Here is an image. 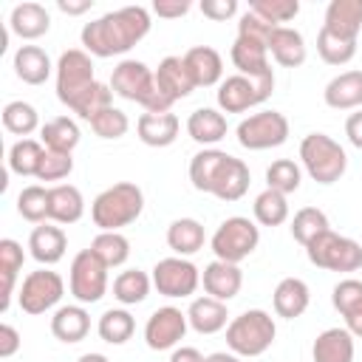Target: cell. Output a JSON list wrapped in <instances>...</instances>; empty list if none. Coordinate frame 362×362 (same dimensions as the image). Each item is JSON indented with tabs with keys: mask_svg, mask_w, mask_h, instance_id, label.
<instances>
[{
	"mask_svg": "<svg viewBox=\"0 0 362 362\" xmlns=\"http://www.w3.org/2000/svg\"><path fill=\"white\" fill-rule=\"evenodd\" d=\"M317 54L325 65H345L356 57V40H348V37H339L328 28H320L317 34Z\"/></svg>",
	"mask_w": 362,
	"mask_h": 362,
	"instance_id": "ab89813d",
	"label": "cell"
},
{
	"mask_svg": "<svg viewBox=\"0 0 362 362\" xmlns=\"http://www.w3.org/2000/svg\"><path fill=\"white\" fill-rule=\"evenodd\" d=\"M85 215V198L74 184L48 187V221L54 223H76Z\"/></svg>",
	"mask_w": 362,
	"mask_h": 362,
	"instance_id": "7402d4cb",
	"label": "cell"
},
{
	"mask_svg": "<svg viewBox=\"0 0 362 362\" xmlns=\"http://www.w3.org/2000/svg\"><path fill=\"white\" fill-rule=\"evenodd\" d=\"M170 362H206V356L192 345H181V348H173Z\"/></svg>",
	"mask_w": 362,
	"mask_h": 362,
	"instance_id": "9f6ffc18",
	"label": "cell"
},
{
	"mask_svg": "<svg viewBox=\"0 0 362 362\" xmlns=\"http://www.w3.org/2000/svg\"><path fill=\"white\" fill-rule=\"evenodd\" d=\"M8 28L20 37V40H40L42 34H48L51 28V14L45 11V6L40 3H17L11 8L8 17Z\"/></svg>",
	"mask_w": 362,
	"mask_h": 362,
	"instance_id": "484cf974",
	"label": "cell"
},
{
	"mask_svg": "<svg viewBox=\"0 0 362 362\" xmlns=\"http://www.w3.org/2000/svg\"><path fill=\"white\" fill-rule=\"evenodd\" d=\"M235 136H238V144L246 150H272V147L286 144L288 119L280 110H260V113L246 116L238 124Z\"/></svg>",
	"mask_w": 362,
	"mask_h": 362,
	"instance_id": "7c38bea8",
	"label": "cell"
},
{
	"mask_svg": "<svg viewBox=\"0 0 362 362\" xmlns=\"http://www.w3.org/2000/svg\"><path fill=\"white\" fill-rule=\"evenodd\" d=\"M300 161H303L305 173L322 187L337 184L348 170V156H345L342 144L337 139H331L328 133H308L300 141Z\"/></svg>",
	"mask_w": 362,
	"mask_h": 362,
	"instance_id": "8992f818",
	"label": "cell"
},
{
	"mask_svg": "<svg viewBox=\"0 0 362 362\" xmlns=\"http://www.w3.org/2000/svg\"><path fill=\"white\" fill-rule=\"evenodd\" d=\"M345 136L356 150H362V107L345 119Z\"/></svg>",
	"mask_w": 362,
	"mask_h": 362,
	"instance_id": "11a10c76",
	"label": "cell"
},
{
	"mask_svg": "<svg viewBox=\"0 0 362 362\" xmlns=\"http://www.w3.org/2000/svg\"><path fill=\"white\" fill-rule=\"evenodd\" d=\"M96 331L107 345H124L136 331V320H133V314L127 308H107L99 317Z\"/></svg>",
	"mask_w": 362,
	"mask_h": 362,
	"instance_id": "74e56055",
	"label": "cell"
},
{
	"mask_svg": "<svg viewBox=\"0 0 362 362\" xmlns=\"http://www.w3.org/2000/svg\"><path fill=\"white\" fill-rule=\"evenodd\" d=\"M144 209V192L133 181H119L107 189H102L90 204V221L99 226V232H119L122 226H130Z\"/></svg>",
	"mask_w": 362,
	"mask_h": 362,
	"instance_id": "277c9868",
	"label": "cell"
},
{
	"mask_svg": "<svg viewBox=\"0 0 362 362\" xmlns=\"http://www.w3.org/2000/svg\"><path fill=\"white\" fill-rule=\"evenodd\" d=\"M181 122L175 113H141L136 122V133L147 147H170L178 139Z\"/></svg>",
	"mask_w": 362,
	"mask_h": 362,
	"instance_id": "cb8c5ba5",
	"label": "cell"
},
{
	"mask_svg": "<svg viewBox=\"0 0 362 362\" xmlns=\"http://www.w3.org/2000/svg\"><path fill=\"white\" fill-rule=\"evenodd\" d=\"M300 181H303V170L291 158H277L266 167V187L274 189V192H283V195L297 192Z\"/></svg>",
	"mask_w": 362,
	"mask_h": 362,
	"instance_id": "ee69618b",
	"label": "cell"
},
{
	"mask_svg": "<svg viewBox=\"0 0 362 362\" xmlns=\"http://www.w3.org/2000/svg\"><path fill=\"white\" fill-rule=\"evenodd\" d=\"M88 331H90V314L82 305H59L51 317V334L65 345L82 342Z\"/></svg>",
	"mask_w": 362,
	"mask_h": 362,
	"instance_id": "f546056e",
	"label": "cell"
},
{
	"mask_svg": "<svg viewBox=\"0 0 362 362\" xmlns=\"http://www.w3.org/2000/svg\"><path fill=\"white\" fill-rule=\"evenodd\" d=\"M184 65L195 82V88H212L223 82V59L212 45H192L184 54Z\"/></svg>",
	"mask_w": 362,
	"mask_h": 362,
	"instance_id": "e0dca14e",
	"label": "cell"
},
{
	"mask_svg": "<svg viewBox=\"0 0 362 362\" xmlns=\"http://www.w3.org/2000/svg\"><path fill=\"white\" fill-rule=\"evenodd\" d=\"M65 294V280L51 272V269H37L31 274L23 277V286H20V294H17V303L25 314L37 317V314H45L51 311Z\"/></svg>",
	"mask_w": 362,
	"mask_h": 362,
	"instance_id": "4fadbf2b",
	"label": "cell"
},
{
	"mask_svg": "<svg viewBox=\"0 0 362 362\" xmlns=\"http://www.w3.org/2000/svg\"><path fill=\"white\" fill-rule=\"evenodd\" d=\"M311 303V291L305 286V280L300 277H283L272 294V305H274V314L283 317V320H297L305 314Z\"/></svg>",
	"mask_w": 362,
	"mask_h": 362,
	"instance_id": "44dd1931",
	"label": "cell"
},
{
	"mask_svg": "<svg viewBox=\"0 0 362 362\" xmlns=\"http://www.w3.org/2000/svg\"><path fill=\"white\" fill-rule=\"evenodd\" d=\"M3 127L14 136H31L37 127H40V113L34 105L23 102V99H14L3 107Z\"/></svg>",
	"mask_w": 362,
	"mask_h": 362,
	"instance_id": "7bdbcfd3",
	"label": "cell"
},
{
	"mask_svg": "<svg viewBox=\"0 0 362 362\" xmlns=\"http://www.w3.org/2000/svg\"><path fill=\"white\" fill-rule=\"evenodd\" d=\"M42 153H45L42 141H37V139H20L8 150V170L17 173V175H23V178H28V175L37 178Z\"/></svg>",
	"mask_w": 362,
	"mask_h": 362,
	"instance_id": "f35d334b",
	"label": "cell"
},
{
	"mask_svg": "<svg viewBox=\"0 0 362 362\" xmlns=\"http://www.w3.org/2000/svg\"><path fill=\"white\" fill-rule=\"evenodd\" d=\"M153 286L158 294L175 300V297H192L195 288L201 286V272L192 260L187 257H164L153 266Z\"/></svg>",
	"mask_w": 362,
	"mask_h": 362,
	"instance_id": "5bb4252c",
	"label": "cell"
},
{
	"mask_svg": "<svg viewBox=\"0 0 362 362\" xmlns=\"http://www.w3.org/2000/svg\"><path fill=\"white\" fill-rule=\"evenodd\" d=\"M252 212H255V221L260 226H280L288 221V201L283 192H274V189H263L255 204H252Z\"/></svg>",
	"mask_w": 362,
	"mask_h": 362,
	"instance_id": "b9f144b4",
	"label": "cell"
},
{
	"mask_svg": "<svg viewBox=\"0 0 362 362\" xmlns=\"http://www.w3.org/2000/svg\"><path fill=\"white\" fill-rule=\"evenodd\" d=\"M110 90L127 102H139L147 113H170L173 107L156 85V71H150L141 59H122L110 74Z\"/></svg>",
	"mask_w": 362,
	"mask_h": 362,
	"instance_id": "3957f363",
	"label": "cell"
},
{
	"mask_svg": "<svg viewBox=\"0 0 362 362\" xmlns=\"http://www.w3.org/2000/svg\"><path fill=\"white\" fill-rule=\"evenodd\" d=\"M189 181L198 192H209L218 201H240L249 189V167L215 147H204L201 153H195L189 158Z\"/></svg>",
	"mask_w": 362,
	"mask_h": 362,
	"instance_id": "7a4b0ae2",
	"label": "cell"
},
{
	"mask_svg": "<svg viewBox=\"0 0 362 362\" xmlns=\"http://www.w3.org/2000/svg\"><path fill=\"white\" fill-rule=\"evenodd\" d=\"M314 362H354V334L348 328H325L311 345Z\"/></svg>",
	"mask_w": 362,
	"mask_h": 362,
	"instance_id": "d4e9b609",
	"label": "cell"
},
{
	"mask_svg": "<svg viewBox=\"0 0 362 362\" xmlns=\"http://www.w3.org/2000/svg\"><path fill=\"white\" fill-rule=\"evenodd\" d=\"M269 54L277 65L283 68H300L305 62V40L297 28H288V25H277L272 40H269Z\"/></svg>",
	"mask_w": 362,
	"mask_h": 362,
	"instance_id": "f1b7e54d",
	"label": "cell"
},
{
	"mask_svg": "<svg viewBox=\"0 0 362 362\" xmlns=\"http://www.w3.org/2000/svg\"><path fill=\"white\" fill-rule=\"evenodd\" d=\"M107 269H119L130 257V240L122 232H99L88 246Z\"/></svg>",
	"mask_w": 362,
	"mask_h": 362,
	"instance_id": "8d00e7d4",
	"label": "cell"
},
{
	"mask_svg": "<svg viewBox=\"0 0 362 362\" xmlns=\"http://www.w3.org/2000/svg\"><path fill=\"white\" fill-rule=\"evenodd\" d=\"M274 28H277V25H272V23L260 20L255 11H246V14L240 17V23H238V37L252 40V42H260V45H266V48H269V40H272Z\"/></svg>",
	"mask_w": 362,
	"mask_h": 362,
	"instance_id": "f907efd6",
	"label": "cell"
},
{
	"mask_svg": "<svg viewBox=\"0 0 362 362\" xmlns=\"http://www.w3.org/2000/svg\"><path fill=\"white\" fill-rule=\"evenodd\" d=\"M328 229H331L328 215H325L322 209H317V206H303V209H297L294 218H291V238H294L300 246H308L317 235H322V232H328Z\"/></svg>",
	"mask_w": 362,
	"mask_h": 362,
	"instance_id": "60d3db41",
	"label": "cell"
},
{
	"mask_svg": "<svg viewBox=\"0 0 362 362\" xmlns=\"http://www.w3.org/2000/svg\"><path fill=\"white\" fill-rule=\"evenodd\" d=\"M342 320H345V328H348L354 337H362V303H359L356 308H351L348 314H342Z\"/></svg>",
	"mask_w": 362,
	"mask_h": 362,
	"instance_id": "680465c9",
	"label": "cell"
},
{
	"mask_svg": "<svg viewBox=\"0 0 362 362\" xmlns=\"http://www.w3.org/2000/svg\"><path fill=\"white\" fill-rule=\"evenodd\" d=\"M249 11H255L260 20L272 25H283L300 14L297 0H249Z\"/></svg>",
	"mask_w": 362,
	"mask_h": 362,
	"instance_id": "bcb514c9",
	"label": "cell"
},
{
	"mask_svg": "<svg viewBox=\"0 0 362 362\" xmlns=\"http://www.w3.org/2000/svg\"><path fill=\"white\" fill-rule=\"evenodd\" d=\"M17 212L28 221V223H45L48 221V189L40 184H28L20 189L17 195Z\"/></svg>",
	"mask_w": 362,
	"mask_h": 362,
	"instance_id": "f6af8a7d",
	"label": "cell"
},
{
	"mask_svg": "<svg viewBox=\"0 0 362 362\" xmlns=\"http://www.w3.org/2000/svg\"><path fill=\"white\" fill-rule=\"evenodd\" d=\"M76 362H110V359H107L105 354H93V351H90V354H82Z\"/></svg>",
	"mask_w": 362,
	"mask_h": 362,
	"instance_id": "94428289",
	"label": "cell"
},
{
	"mask_svg": "<svg viewBox=\"0 0 362 362\" xmlns=\"http://www.w3.org/2000/svg\"><path fill=\"white\" fill-rule=\"evenodd\" d=\"M187 320H189V328L198 334H218L229 325V311H226V303L206 294V297H195L189 303Z\"/></svg>",
	"mask_w": 362,
	"mask_h": 362,
	"instance_id": "603a6c76",
	"label": "cell"
},
{
	"mask_svg": "<svg viewBox=\"0 0 362 362\" xmlns=\"http://www.w3.org/2000/svg\"><path fill=\"white\" fill-rule=\"evenodd\" d=\"M257 243H260V226L255 221L243 218V215L226 218L209 240V246L215 252V260H226V263L246 260L257 249Z\"/></svg>",
	"mask_w": 362,
	"mask_h": 362,
	"instance_id": "9c48e42d",
	"label": "cell"
},
{
	"mask_svg": "<svg viewBox=\"0 0 362 362\" xmlns=\"http://www.w3.org/2000/svg\"><path fill=\"white\" fill-rule=\"evenodd\" d=\"M187 325H189V320L181 308L161 305L144 322V342H147L150 351H170L184 339Z\"/></svg>",
	"mask_w": 362,
	"mask_h": 362,
	"instance_id": "9a60e30c",
	"label": "cell"
},
{
	"mask_svg": "<svg viewBox=\"0 0 362 362\" xmlns=\"http://www.w3.org/2000/svg\"><path fill=\"white\" fill-rule=\"evenodd\" d=\"M322 99L331 110H359L362 107V71H342L337 74L325 90Z\"/></svg>",
	"mask_w": 362,
	"mask_h": 362,
	"instance_id": "ffe728a7",
	"label": "cell"
},
{
	"mask_svg": "<svg viewBox=\"0 0 362 362\" xmlns=\"http://www.w3.org/2000/svg\"><path fill=\"white\" fill-rule=\"evenodd\" d=\"M272 90H274V74H266V76L235 74L218 85L215 99L223 113H246L249 107L263 105L272 96Z\"/></svg>",
	"mask_w": 362,
	"mask_h": 362,
	"instance_id": "30bf717a",
	"label": "cell"
},
{
	"mask_svg": "<svg viewBox=\"0 0 362 362\" xmlns=\"http://www.w3.org/2000/svg\"><path fill=\"white\" fill-rule=\"evenodd\" d=\"M189 8H192L189 0H156V3H153V14H158V17H164V20L184 17Z\"/></svg>",
	"mask_w": 362,
	"mask_h": 362,
	"instance_id": "f5cc1de1",
	"label": "cell"
},
{
	"mask_svg": "<svg viewBox=\"0 0 362 362\" xmlns=\"http://www.w3.org/2000/svg\"><path fill=\"white\" fill-rule=\"evenodd\" d=\"M331 303L339 314H348L351 308H356L362 303V280H354V277L339 280L331 291Z\"/></svg>",
	"mask_w": 362,
	"mask_h": 362,
	"instance_id": "681fc988",
	"label": "cell"
},
{
	"mask_svg": "<svg viewBox=\"0 0 362 362\" xmlns=\"http://www.w3.org/2000/svg\"><path fill=\"white\" fill-rule=\"evenodd\" d=\"M201 14L215 20V23H223L229 17L238 14V0H201Z\"/></svg>",
	"mask_w": 362,
	"mask_h": 362,
	"instance_id": "816d5d0a",
	"label": "cell"
},
{
	"mask_svg": "<svg viewBox=\"0 0 362 362\" xmlns=\"http://www.w3.org/2000/svg\"><path fill=\"white\" fill-rule=\"evenodd\" d=\"M40 141L45 150H59V153H74V147L79 144V124L68 116H57L48 119L40 127Z\"/></svg>",
	"mask_w": 362,
	"mask_h": 362,
	"instance_id": "836d02e7",
	"label": "cell"
},
{
	"mask_svg": "<svg viewBox=\"0 0 362 362\" xmlns=\"http://www.w3.org/2000/svg\"><path fill=\"white\" fill-rule=\"evenodd\" d=\"M71 170H74V156L71 153L45 150L42 161H40V170H37V178L40 181H62V178L71 175Z\"/></svg>",
	"mask_w": 362,
	"mask_h": 362,
	"instance_id": "c3c4849f",
	"label": "cell"
},
{
	"mask_svg": "<svg viewBox=\"0 0 362 362\" xmlns=\"http://www.w3.org/2000/svg\"><path fill=\"white\" fill-rule=\"evenodd\" d=\"M150 11L144 6H124L85 23L79 40L90 57L107 59L127 54L136 42H141L150 34Z\"/></svg>",
	"mask_w": 362,
	"mask_h": 362,
	"instance_id": "6da1fadb",
	"label": "cell"
},
{
	"mask_svg": "<svg viewBox=\"0 0 362 362\" xmlns=\"http://www.w3.org/2000/svg\"><path fill=\"white\" fill-rule=\"evenodd\" d=\"M51 59L40 45H20L14 51V74L25 85H42L51 76Z\"/></svg>",
	"mask_w": 362,
	"mask_h": 362,
	"instance_id": "1f68e13d",
	"label": "cell"
},
{
	"mask_svg": "<svg viewBox=\"0 0 362 362\" xmlns=\"http://www.w3.org/2000/svg\"><path fill=\"white\" fill-rule=\"evenodd\" d=\"M305 255L317 269H325V272H356V269H362V243H356L354 238L337 235L334 229L317 235L305 246Z\"/></svg>",
	"mask_w": 362,
	"mask_h": 362,
	"instance_id": "52a82bcc",
	"label": "cell"
},
{
	"mask_svg": "<svg viewBox=\"0 0 362 362\" xmlns=\"http://www.w3.org/2000/svg\"><path fill=\"white\" fill-rule=\"evenodd\" d=\"M204 226L195 221V218H175L170 226H167V246L178 255V257H189L195 255L198 249H204Z\"/></svg>",
	"mask_w": 362,
	"mask_h": 362,
	"instance_id": "d6a6232c",
	"label": "cell"
},
{
	"mask_svg": "<svg viewBox=\"0 0 362 362\" xmlns=\"http://www.w3.org/2000/svg\"><path fill=\"white\" fill-rule=\"evenodd\" d=\"M107 266L90 252V249H82L74 255L71 260V272H68V288L71 294L76 297L79 305H88V303H99L107 291Z\"/></svg>",
	"mask_w": 362,
	"mask_h": 362,
	"instance_id": "8fae6325",
	"label": "cell"
},
{
	"mask_svg": "<svg viewBox=\"0 0 362 362\" xmlns=\"http://www.w3.org/2000/svg\"><path fill=\"white\" fill-rule=\"evenodd\" d=\"M277 337V325L269 311L249 308L229 320L226 325V348L238 356H260L272 348Z\"/></svg>",
	"mask_w": 362,
	"mask_h": 362,
	"instance_id": "5b68a950",
	"label": "cell"
},
{
	"mask_svg": "<svg viewBox=\"0 0 362 362\" xmlns=\"http://www.w3.org/2000/svg\"><path fill=\"white\" fill-rule=\"evenodd\" d=\"M57 8L62 14H85L93 8V0H57Z\"/></svg>",
	"mask_w": 362,
	"mask_h": 362,
	"instance_id": "6f0895ef",
	"label": "cell"
},
{
	"mask_svg": "<svg viewBox=\"0 0 362 362\" xmlns=\"http://www.w3.org/2000/svg\"><path fill=\"white\" fill-rule=\"evenodd\" d=\"M201 283H204V291L221 303H229L232 297L240 294V286H243V272L238 263H226V260H212L204 266L201 272Z\"/></svg>",
	"mask_w": 362,
	"mask_h": 362,
	"instance_id": "2e32d148",
	"label": "cell"
},
{
	"mask_svg": "<svg viewBox=\"0 0 362 362\" xmlns=\"http://www.w3.org/2000/svg\"><path fill=\"white\" fill-rule=\"evenodd\" d=\"M229 59H232V65L243 76H266V74H274V68L269 62V48L260 45V42L243 40V37H235V42L229 48Z\"/></svg>",
	"mask_w": 362,
	"mask_h": 362,
	"instance_id": "4316f807",
	"label": "cell"
},
{
	"mask_svg": "<svg viewBox=\"0 0 362 362\" xmlns=\"http://www.w3.org/2000/svg\"><path fill=\"white\" fill-rule=\"evenodd\" d=\"M17 351H20V334H17L14 325L3 322V325H0V359L14 356Z\"/></svg>",
	"mask_w": 362,
	"mask_h": 362,
	"instance_id": "db71d44e",
	"label": "cell"
},
{
	"mask_svg": "<svg viewBox=\"0 0 362 362\" xmlns=\"http://www.w3.org/2000/svg\"><path fill=\"white\" fill-rule=\"evenodd\" d=\"M93 59L85 48H68L57 62V99L65 107H74L93 88Z\"/></svg>",
	"mask_w": 362,
	"mask_h": 362,
	"instance_id": "ba28073f",
	"label": "cell"
},
{
	"mask_svg": "<svg viewBox=\"0 0 362 362\" xmlns=\"http://www.w3.org/2000/svg\"><path fill=\"white\" fill-rule=\"evenodd\" d=\"M187 133H189L192 141H198L204 147H212L226 136V116L215 107H198L187 119Z\"/></svg>",
	"mask_w": 362,
	"mask_h": 362,
	"instance_id": "4dcf8cb0",
	"label": "cell"
},
{
	"mask_svg": "<svg viewBox=\"0 0 362 362\" xmlns=\"http://www.w3.org/2000/svg\"><path fill=\"white\" fill-rule=\"evenodd\" d=\"M90 130H93L99 139H122V136L130 130V119H127L124 110L107 107V110H102V113L90 122Z\"/></svg>",
	"mask_w": 362,
	"mask_h": 362,
	"instance_id": "7dc6e473",
	"label": "cell"
},
{
	"mask_svg": "<svg viewBox=\"0 0 362 362\" xmlns=\"http://www.w3.org/2000/svg\"><path fill=\"white\" fill-rule=\"evenodd\" d=\"M150 286H153V277L147 272H141V269H124L113 280V297L122 305H139V303L147 300Z\"/></svg>",
	"mask_w": 362,
	"mask_h": 362,
	"instance_id": "d590c367",
	"label": "cell"
},
{
	"mask_svg": "<svg viewBox=\"0 0 362 362\" xmlns=\"http://www.w3.org/2000/svg\"><path fill=\"white\" fill-rule=\"evenodd\" d=\"M156 85L173 105L178 99H187L195 90V82L184 65V57H164L156 68Z\"/></svg>",
	"mask_w": 362,
	"mask_h": 362,
	"instance_id": "ac0fdd59",
	"label": "cell"
},
{
	"mask_svg": "<svg viewBox=\"0 0 362 362\" xmlns=\"http://www.w3.org/2000/svg\"><path fill=\"white\" fill-rule=\"evenodd\" d=\"M322 28L348 37V40H359L362 31V0H331L325 8V23Z\"/></svg>",
	"mask_w": 362,
	"mask_h": 362,
	"instance_id": "83f0119b",
	"label": "cell"
},
{
	"mask_svg": "<svg viewBox=\"0 0 362 362\" xmlns=\"http://www.w3.org/2000/svg\"><path fill=\"white\" fill-rule=\"evenodd\" d=\"M23 246L11 238H3L0 240V274H3V303H0V311L6 314L8 305H11V294H14V283H17V274L23 269Z\"/></svg>",
	"mask_w": 362,
	"mask_h": 362,
	"instance_id": "e575fe53",
	"label": "cell"
},
{
	"mask_svg": "<svg viewBox=\"0 0 362 362\" xmlns=\"http://www.w3.org/2000/svg\"><path fill=\"white\" fill-rule=\"evenodd\" d=\"M28 249H31V257L40 263V266H54L65 257V249H68V238L62 232V226H54V223H40L31 229L28 235Z\"/></svg>",
	"mask_w": 362,
	"mask_h": 362,
	"instance_id": "d6986e66",
	"label": "cell"
},
{
	"mask_svg": "<svg viewBox=\"0 0 362 362\" xmlns=\"http://www.w3.org/2000/svg\"><path fill=\"white\" fill-rule=\"evenodd\" d=\"M206 362H240V356L238 354H226V351H215V354H209L206 356Z\"/></svg>",
	"mask_w": 362,
	"mask_h": 362,
	"instance_id": "91938a15",
	"label": "cell"
}]
</instances>
